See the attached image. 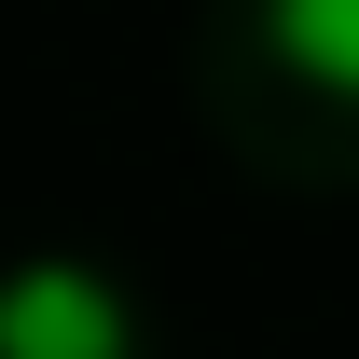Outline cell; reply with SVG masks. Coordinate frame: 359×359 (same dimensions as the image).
Listing matches in <instances>:
<instances>
[{"label":"cell","mask_w":359,"mask_h":359,"mask_svg":"<svg viewBox=\"0 0 359 359\" xmlns=\"http://www.w3.org/2000/svg\"><path fill=\"white\" fill-rule=\"evenodd\" d=\"M0 359H138V318L97 263H14L0 276Z\"/></svg>","instance_id":"1"},{"label":"cell","mask_w":359,"mask_h":359,"mask_svg":"<svg viewBox=\"0 0 359 359\" xmlns=\"http://www.w3.org/2000/svg\"><path fill=\"white\" fill-rule=\"evenodd\" d=\"M263 42L290 55L318 97H346V111H359V0H263Z\"/></svg>","instance_id":"2"}]
</instances>
